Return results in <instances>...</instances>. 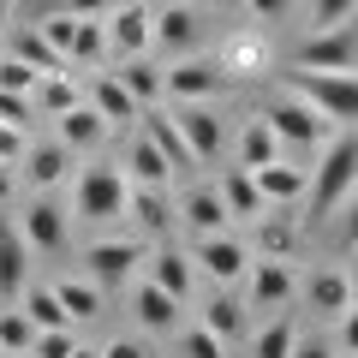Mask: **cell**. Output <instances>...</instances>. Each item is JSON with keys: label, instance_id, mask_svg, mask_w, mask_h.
<instances>
[{"label": "cell", "instance_id": "cell-2", "mask_svg": "<svg viewBox=\"0 0 358 358\" xmlns=\"http://www.w3.org/2000/svg\"><path fill=\"white\" fill-rule=\"evenodd\" d=\"M263 120L275 126V138H281V150H322V143L334 138V120L317 114V108L305 102V96H293V90H281V96H268Z\"/></svg>", "mask_w": 358, "mask_h": 358}, {"label": "cell", "instance_id": "cell-44", "mask_svg": "<svg viewBox=\"0 0 358 358\" xmlns=\"http://www.w3.org/2000/svg\"><path fill=\"white\" fill-rule=\"evenodd\" d=\"M0 162L6 167L24 162V126H6V120H0Z\"/></svg>", "mask_w": 358, "mask_h": 358}, {"label": "cell", "instance_id": "cell-36", "mask_svg": "<svg viewBox=\"0 0 358 358\" xmlns=\"http://www.w3.org/2000/svg\"><path fill=\"white\" fill-rule=\"evenodd\" d=\"M30 341H36V322L24 317V305H0V346L30 358Z\"/></svg>", "mask_w": 358, "mask_h": 358}, {"label": "cell", "instance_id": "cell-17", "mask_svg": "<svg viewBox=\"0 0 358 358\" xmlns=\"http://www.w3.org/2000/svg\"><path fill=\"white\" fill-rule=\"evenodd\" d=\"M138 131L167 155V162H173V173L197 167V155H192V143H185V131H179V120H173V114H162V108H143V114H138Z\"/></svg>", "mask_w": 358, "mask_h": 358}, {"label": "cell", "instance_id": "cell-39", "mask_svg": "<svg viewBox=\"0 0 358 358\" xmlns=\"http://www.w3.org/2000/svg\"><path fill=\"white\" fill-rule=\"evenodd\" d=\"M179 352H185V358H227V341H221V334H209L203 322H197V329L179 334Z\"/></svg>", "mask_w": 358, "mask_h": 358}, {"label": "cell", "instance_id": "cell-23", "mask_svg": "<svg viewBox=\"0 0 358 358\" xmlns=\"http://www.w3.org/2000/svg\"><path fill=\"white\" fill-rule=\"evenodd\" d=\"M299 245H305V227H299L287 209H263V215H257V251H263V257H281V263H293Z\"/></svg>", "mask_w": 358, "mask_h": 358}, {"label": "cell", "instance_id": "cell-6", "mask_svg": "<svg viewBox=\"0 0 358 358\" xmlns=\"http://www.w3.org/2000/svg\"><path fill=\"white\" fill-rule=\"evenodd\" d=\"M162 84H167L173 102H215L221 90L233 84V72H227L221 54H179V60L162 72Z\"/></svg>", "mask_w": 358, "mask_h": 358}, {"label": "cell", "instance_id": "cell-51", "mask_svg": "<svg viewBox=\"0 0 358 358\" xmlns=\"http://www.w3.org/2000/svg\"><path fill=\"white\" fill-rule=\"evenodd\" d=\"M0 203H13V167L0 162Z\"/></svg>", "mask_w": 358, "mask_h": 358}, {"label": "cell", "instance_id": "cell-9", "mask_svg": "<svg viewBox=\"0 0 358 358\" xmlns=\"http://www.w3.org/2000/svg\"><path fill=\"white\" fill-rule=\"evenodd\" d=\"M293 293H299V275L281 257H257V263L245 268V299H251L257 310H281Z\"/></svg>", "mask_w": 358, "mask_h": 358}, {"label": "cell", "instance_id": "cell-56", "mask_svg": "<svg viewBox=\"0 0 358 358\" xmlns=\"http://www.w3.org/2000/svg\"><path fill=\"white\" fill-rule=\"evenodd\" d=\"M227 6H245V0H227Z\"/></svg>", "mask_w": 358, "mask_h": 358}, {"label": "cell", "instance_id": "cell-30", "mask_svg": "<svg viewBox=\"0 0 358 358\" xmlns=\"http://www.w3.org/2000/svg\"><path fill=\"white\" fill-rule=\"evenodd\" d=\"M263 162H281V138L263 114H251L239 131V167H263Z\"/></svg>", "mask_w": 358, "mask_h": 358}, {"label": "cell", "instance_id": "cell-16", "mask_svg": "<svg viewBox=\"0 0 358 358\" xmlns=\"http://www.w3.org/2000/svg\"><path fill=\"white\" fill-rule=\"evenodd\" d=\"M72 162H78V155L66 150L60 138H54V143H30V150H24V179L36 185V192H60L66 179H72Z\"/></svg>", "mask_w": 358, "mask_h": 358}, {"label": "cell", "instance_id": "cell-22", "mask_svg": "<svg viewBox=\"0 0 358 358\" xmlns=\"http://www.w3.org/2000/svg\"><path fill=\"white\" fill-rule=\"evenodd\" d=\"M197 42V13H192V0H167L162 13H155V36H150V48H162V54H185Z\"/></svg>", "mask_w": 358, "mask_h": 358}, {"label": "cell", "instance_id": "cell-19", "mask_svg": "<svg viewBox=\"0 0 358 358\" xmlns=\"http://www.w3.org/2000/svg\"><path fill=\"white\" fill-rule=\"evenodd\" d=\"M299 293H305L310 317H341V310L358 299V293H352V275H346V268H317V275H310Z\"/></svg>", "mask_w": 358, "mask_h": 358}, {"label": "cell", "instance_id": "cell-7", "mask_svg": "<svg viewBox=\"0 0 358 358\" xmlns=\"http://www.w3.org/2000/svg\"><path fill=\"white\" fill-rule=\"evenodd\" d=\"M102 24H108V54H114V60H131V54H150L155 6H143V0H114V13H108Z\"/></svg>", "mask_w": 358, "mask_h": 358}, {"label": "cell", "instance_id": "cell-47", "mask_svg": "<svg viewBox=\"0 0 358 358\" xmlns=\"http://www.w3.org/2000/svg\"><path fill=\"white\" fill-rule=\"evenodd\" d=\"M334 322H341V352H358V299H352Z\"/></svg>", "mask_w": 358, "mask_h": 358}, {"label": "cell", "instance_id": "cell-31", "mask_svg": "<svg viewBox=\"0 0 358 358\" xmlns=\"http://www.w3.org/2000/svg\"><path fill=\"white\" fill-rule=\"evenodd\" d=\"M54 293H60V305H66V317H72V322L102 317V287L90 281V275H66V281H54Z\"/></svg>", "mask_w": 358, "mask_h": 358}, {"label": "cell", "instance_id": "cell-48", "mask_svg": "<svg viewBox=\"0 0 358 358\" xmlns=\"http://www.w3.org/2000/svg\"><path fill=\"white\" fill-rule=\"evenodd\" d=\"M287 358H334V346H329V341H305V334H299Z\"/></svg>", "mask_w": 358, "mask_h": 358}, {"label": "cell", "instance_id": "cell-41", "mask_svg": "<svg viewBox=\"0 0 358 358\" xmlns=\"http://www.w3.org/2000/svg\"><path fill=\"white\" fill-rule=\"evenodd\" d=\"M36 66H24L18 60V54H0V90H18V96H30V90H36Z\"/></svg>", "mask_w": 358, "mask_h": 358}, {"label": "cell", "instance_id": "cell-24", "mask_svg": "<svg viewBox=\"0 0 358 358\" xmlns=\"http://www.w3.org/2000/svg\"><path fill=\"white\" fill-rule=\"evenodd\" d=\"M143 281H155L162 293H173L179 305H185V299H192V287H197V263H192L185 251H173V245H162V251L150 257V275H143Z\"/></svg>", "mask_w": 358, "mask_h": 358}, {"label": "cell", "instance_id": "cell-45", "mask_svg": "<svg viewBox=\"0 0 358 358\" xmlns=\"http://www.w3.org/2000/svg\"><path fill=\"white\" fill-rule=\"evenodd\" d=\"M334 215H346V221H341V245H346V251H352V245H358V185H352V192H346V203L334 209Z\"/></svg>", "mask_w": 358, "mask_h": 358}, {"label": "cell", "instance_id": "cell-4", "mask_svg": "<svg viewBox=\"0 0 358 358\" xmlns=\"http://www.w3.org/2000/svg\"><path fill=\"white\" fill-rule=\"evenodd\" d=\"M293 96H305L317 114H329L334 126H358V72H299L287 78Z\"/></svg>", "mask_w": 358, "mask_h": 358}, {"label": "cell", "instance_id": "cell-15", "mask_svg": "<svg viewBox=\"0 0 358 358\" xmlns=\"http://www.w3.org/2000/svg\"><path fill=\"white\" fill-rule=\"evenodd\" d=\"M90 108H96V114L108 120V126H138V96H131L126 84H120V72H96L90 78V96H84Z\"/></svg>", "mask_w": 358, "mask_h": 358}, {"label": "cell", "instance_id": "cell-8", "mask_svg": "<svg viewBox=\"0 0 358 358\" xmlns=\"http://www.w3.org/2000/svg\"><path fill=\"white\" fill-rule=\"evenodd\" d=\"M192 263H197V275H209L215 287H233V281H245L251 251H245L233 233H203V239H197V251H192Z\"/></svg>", "mask_w": 358, "mask_h": 358}, {"label": "cell", "instance_id": "cell-14", "mask_svg": "<svg viewBox=\"0 0 358 358\" xmlns=\"http://www.w3.org/2000/svg\"><path fill=\"white\" fill-rule=\"evenodd\" d=\"M179 131H185V143H192V155L197 162H215L221 150H227V126L215 120V108H203V102H179Z\"/></svg>", "mask_w": 358, "mask_h": 358}, {"label": "cell", "instance_id": "cell-3", "mask_svg": "<svg viewBox=\"0 0 358 358\" xmlns=\"http://www.w3.org/2000/svg\"><path fill=\"white\" fill-rule=\"evenodd\" d=\"M126 197H131V179H126V167H114V162H90L84 173H78V185H72L78 221H120L126 215Z\"/></svg>", "mask_w": 358, "mask_h": 358}, {"label": "cell", "instance_id": "cell-43", "mask_svg": "<svg viewBox=\"0 0 358 358\" xmlns=\"http://www.w3.org/2000/svg\"><path fill=\"white\" fill-rule=\"evenodd\" d=\"M30 114H36V102H30V96L0 90V120H6V126H30Z\"/></svg>", "mask_w": 358, "mask_h": 358}, {"label": "cell", "instance_id": "cell-32", "mask_svg": "<svg viewBox=\"0 0 358 358\" xmlns=\"http://www.w3.org/2000/svg\"><path fill=\"white\" fill-rule=\"evenodd\" d=\"M30 102H36L42 114H48V120H60L66 108H78L84 96H78L72 72H42V78H36V90H30Z\"/></svg>", "mask_w": 358, "mask_h": 358}, {"label": "cell", "instance_id": "cell-54", "mask_svg": "<svg viewBox=\"0 0 358 358\" xmlns=\"http://www.w3.org/2000/svg\"><path fill=\"white\" fill-rule=\"evenodd\" d=\"M352 257H358V245H352ZM346 275H352V293H358V263H352V268H346Z\"/></svg>", "mask_w": 358, "mask_h": 358}, {"label": "cell", "instance_id": "cell-49", "mask_svg": "<svg viewBox=\"0 0 358 358\" xmlns=\"http://www.w3.org/2000/svg\"><path fill=\"white\" fill-rule=\"evenodd\" d=\"M102 358H150V352H143V341H108Z\"/></svg>", "mask_w": 358, "mask_h": 358}, {"label": "cell", "instance_id": "cell-25", "mask_svg": "<svg viewBox=\"0 0 358 358\" xmlns=\"http://www.w3.org/2000/svg\"><path fill=\"white\" fill-rule=\"evenodd\" d=\"M215 192H221V203H227V215H239V221H257L263 215V192H257V179H251V167H227V173L215 179Z\"/></svg>", "mask_w": 358, "mask_h": 358}, {"label": "cell", "instance_id": "cell-34", "mask_svg": "<svg viewBox=\"0 0 358 358\" xmlns=\"http://www.w3.org/2000/svg\"><path fill=\"white\" fill-rule=\"evenodd\" d=\"M13 54H18V60H24V66H36V72H66V54L54 48V42L42 36L36 24H24V30H18V36H13Z\"/></svg>", "mask_w": 358, "mask_h": 358}, {"label": "cell", "instance_id": "cell-33", "mask_svg": "<svg viewBox=\"0 0 358 358\" xmlns=\"http://www.w3.org/2000/svg\"><path fill=\"white\" fill-rule=\"evenodd\" d=\"M203 329H209V334H221V341L233 346V341L245 334V299H233L227 287H221V293L203 305Z\"/></svg>", "mask_w": 358, "mask_h": 358}, {"label": "cell", "instance_id": "cell-21", "mask_svg": "<svg viewBox=\"0 0 358 358\" xmlns=\"http://www.w3.org/2000/svg\"><path fill=\"white\" fill-rule=\"evenodd\" d=\"M131 317H138V329H150V334H173L179 329V299L162 293L155 281H138L131 287Z\"/></svg>", "mask_w": 358, "mask_h": 358}, {"label": "cell", "instance_id": "cell-12", "mask_svg": "<svg viewBox=\"0 0 358 358\" xmlns=\"http://www.w3.org/2000/svg\"><path fill=\"white\" fill-rule=\"evenodd\" d=\"M24 275H30V239L18 227V215H0V305H13L30 287Z\"/></svg>", "mask_w": 358, "mask_h": 358}, {"label": "cell", "instance_id": "cell-13", "mask_svg": "<svg viewBox=\"0 0 358 358\" xmlns=\"http://www.w3.org/2000/svg\"><path fill=\"white\" fill-rule=\"evenodd\" d=\"M251 179H257V192H263V203L268 209H293L299 197L310 192V167H299V162H263V167H251Z\"/></svg>", "mask_w": 358, "mask_h": 358}, {"label": "cell", "instance_id": "cell-55", "mask_svg": "<svg viewBox=\"0 0 358 358\" xmlns=\"http://www.w3.org/2000/svg\"><path fill=\"white\" fill-rule=\"evenodd\" d=\"M0 358H18V352H6V346H0Z\"/></svg>", "mask_w": 358, "mask_h": 358}, {"label": "cell", "instance_id": "cell-35", "mask_svg": "<svg viewBox=\"0 0 358 358\" xmlns=\"http://www.w3.org/2000/svg\"><path fill=\"white\" fill-rule=\"evenodd\" d=\"M18 305H24V317L36 322V329H66V322H72L54 287H24V293H18Z\"/></svg>", "mask_w": 358, "mask_h": 358}, {"label": "cell", "instance_id": "cell-52", "mask_svg": "<svg viewBox=\"0 0 358 358\" xmlns=\"http://www.w3.org/2000/svg\"><path fill=\"white\" fill-rule=\"evenodd\" d=\"M13 6L18 0H0V30H13Z\"/></svg>", "mask_w": 358, "mask_h": 358}, {"label": "cell", "instance_id": "cell-20", "mask_svg": "<svg viewBox=\"0 0 358 358\" xmlns=\"http://www.w3.org/2000/svg\"><path fill=\"white\" fill-rule=\"evenodd\" d=\"M173 221H185L192 227V239H203V233H227V203H221L215 185H197V192H185V203L173 209Z\"/></svg>", "mask_w": 358, "mask_h": 358}, {"label": "cell", "instance_id": "cell-11", "mask_svg": "<svg viewBox=\"0 0 358 358\" xmlns=\"http://www.w3.org/2000/svg\"><path fill=\"white\" fill-rule=\"evenodd\" d=\"M138 257H143V239H96L84 251V263H90V281L96 287H126Z\"/></svg>", "mask_w": 358, "mask_h": 358}, {"label": "cell", "instance_id": "cell-18", "mask_svg": "<svg viewBox=\"0 0 358 358\" xmlns=\"http://www.w3.org/2000/svg\"><path fill=\"white\" fill-rule=\"evenodd\" d=\"M126 215H131V227H138V239H167V227H173V203H167L162 185H131Z\"/></svg>", "mask_w": 358, "mask_h": 358}, {"label": "cell", "instance_id": "cell-28", "mask_svg": "<svg viewBox=\"0 0 358 358\" xmlns=\"http://www.w3.org/2000/svg\"><path fill=\"white\" fill-rule=\"evenodd\" d=\"M162 72H167V66H155L150 54H131V60H120V84H126L131 96H138V108H155V102L167 96Z\"/></svg>", "mask_w": 358, "mask_h": 358}, {"label": "cell", "instance_id": "cell-46", "mask_svg": "<svg viewBox=\"0 0 358 358\" xmlns=\"http://www.w3.org/2000/svg\"><path fill=\"white\" fill-rule=\"evenodd\" d=\"M60 13H72V18H108V13H114V0H60Z\"/></svg>", "mask_w": 358, "mask_h": 358}, {"label": "cell", "instance_id": "cell-29", "mask_svg": "<svg viewBox=\"0 0 358 358\" xmlns=\"http://www.w3.org/2000/svg\"><path fill=\"white\" fill-rule=\"evenodd\" d=\"M102 54H108V24H102V18H72L66 66H102Z\"/></svg>", "mask_w": 358, "mask_h": 358}, {"label": "cell", "instance_id": "cell-5", "mask_svg": "<svg viewBox=\"0 0 358 358\" xmlns=\"http://www.w3.org/2000/svg\"><path fill=\"white\" fill-rule=\"evenodd\" d=\"M299 72H358V18H341V24H322L299 42L293 54Z\"/></svg>", "mask_w": 358, "mask_h": 358}, {"label": "cell", "instance_id": "cell-57", "mask_svg": "<svg viewBox=\"0 0 358 358\" xmlns=\"http://www.w3.org/2000/svg\"><path fill=\"white\" fill-rule=\"evenodd\" d=\"M346 358H358V352H346Z\"/></svg>", "mask_w": 358, "mask_h": 358}, {"label": "cell", "instance_id": "cell-40", "mask_svg": "<svg viewBox=\"0 0 358 358\" xmlns=\"http://www.w3.org/2000/svg\"><path fill=\"white\" fill-rule=\"evenodd\" d=\"M72 346H78L72 322H66V329H36V341H30V358H66Z\"/></svg>", "mask_w": 358, "mask_h": 358}, {"label": "cell", "instance_id": "cell-37", "mask_svg": "<svg viewBox=\"0 0 358 358\" xmlns=\"http://www.w3.org/2000/svg\"><path fill=\"white\" fill-rule=\"evenodd\" d=\"M293 341H299V322H293V317H275V322L257 329L251 352H257V358H287V352H293Z\"/></svg>", "mask_w": 358, "mask_h": 358}, {"label": "cell", "instance_id": "cell-26", "mask_svg": "<svg viewBox=\"0 0 358 358\" xmlns=\"http://www.w3.org/2000/svg\"><path fill=\"white\" fill-rule=\"evenodd\" d=\"M54 126H60V143H66V150H72V155H84V150H96V143L108 138V120L96 114V108H90V102H78V108H66V114L54 120Z\"/></svg>", "mask_w": 358, "mask_h": 358}, {"label": "cell", "instance_id": "cell-27", "mask_svg": "<svg viewBox=\"0 0 358 358\" xmlns=\"http://www.w3.org/2000/svg\"><path fill=\"white\" fill-rule=\"evenodd\" d=\"M126 179H131V185H162V192H167V179H173V162H167V155H162V150H155V143L138 131V138H131V150H126Z\"/></svg>", "mask_w": 358, "mask_h": 358}, {"label": "cell", "instance_id": "cell-38", "mask_svg": "<svg viewBox=\"0 0 358 358\" xmlns=\"http://www.w3.org/2000/svg\"><path fill=\"white\" fill-rule=\"evenodd\" d=\"M221 60H227L233 78H251V72H263V42H257V36H239V42H227Z\"/></svg>", "mask_w": 358, "mask_h": 358}, {"label": "cell", "instance_id": "cell-1", "mask_svg": "<svg viewBox=\"0 0 358 358\" xmlns=\"http://www.w3.org/2000/svg\"><path fill=\"white\" fill-rule=\"evenodd\" d=\"M358 185V131H334L329 143L317 150V167H310V221H329L334 209L346 203V192Z\"/></svg>", "mask_w": 358, "mask_h": 358}, {"label": "cell", "instance_id": "cell-50", "mask_svg": "<svg viewBox=\"0 0 358 358\" xmlns=\"http://www.w3.org/2000/svg\"><path fill=\"white\" fill-rule=\"evenodd\" d=\"M245 6H251V13H257V18H281V13H287V6H293V0H245Z\"/></svg>", "mask_w": 358, "mask_h": 358}, {"label": "cell", "instance_id": "cell-10", "mask_svg": "<svg viewBox=\"0 0 358 358\" xmlns=\"http://www.w3.org/2000/svg\"><path fill=\"white\" fill-rule=\"evenodd\" d=\"M18 227H24L30 251H60L66 233H72V221H66V203H60L54 192H36V197L24 203V215H18Z\"/></svg>", "mask_w": 358, "mask_h": 358}, {"label": "cell", "instance_id": "cell-53", "mask_svg": "<svg viewBox=\"0 0 358 358\" xmlns=\"http://www.w3.org/2000/svg\"><path fill=\"white\" fill-rule=\"evenodd\" d=\"M66 358H102V346H72Z\"/></svg>", "mask_w": 358, "mask_h": 358}, {"label": "cell", "instance_id": "cell-42", "mask_svg": "<svg viewBox=\"0 0 358 358\" xmlns=\"http://www.w3.org/2000/svg\"><path fill=\"white\" fill-rule=\"evenodd\" d=\"M341 18H358V0H310V24H341Z\"/></svg>", "mask_w": 358, "mask_h": 358}]
</instances>
